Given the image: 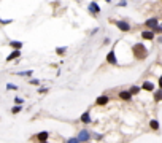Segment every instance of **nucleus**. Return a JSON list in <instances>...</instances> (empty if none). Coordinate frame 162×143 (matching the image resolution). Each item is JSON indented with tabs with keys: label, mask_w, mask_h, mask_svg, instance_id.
Here are the masks:
<instances>
[{
	"label": "nucleus",
	"mask_w": 162,
	"mask_h": 143,
	"mask_svg": "<svg viewBox=\"0 0 162 143\" xmlns=\"http://www.w3.org/2000/svg\"><path fill=\"white\" fill-rule=\"evenodd\" d=\"M132 51H133V57H135L137 61H143L148 57V49L146 46L143 45V43H135L132 48Z\"/></svg>",
	"instance_id": "1"
},
{
	"label": "nucleus",
	"mask_w": 162,
	"mask_h": 143,
	"mask_svg": "<svg viewBox=\"0 0 162 143\" xmlns=\"http://www.w3.org/2000/svg\"><path fill=\"white\" fill-rule=\"evenodd\" d=\"M111 23H113L118 29H119V30H121V32H130V24L127 23V21H122V19H118V21H111Z\"/></svg>",
	"instance_id": "2"
},
{
	"label": "nucleus",
	"mask_w": 162,
	"mask_h": 143,
	"mask_svg": "<svg viewBox=\"0 0 162 143\" xmlns=\"http://www.w3.org/2000/svg\"><path fill=\"white\" fill-rule=\"evenodd\" d=\"M142 38L143 40H148V41H153L154 38H156V32L151 30V29H146V30H142Z\"/></svg>",
	"instance_id": "3"
},
{
	"label": "nucleus",
	"mask_w": 162,
	"mask_h": 143,
	"mask_svg": "<svg viewBox=\"0 0 162 143\" xmlns=\"http://www.w3.org/2000/svg\"><path fill=\"white\" fill-rule=\"evenodd\" d=\"M76 137H78V140H80L81 143H86V141H89V138H91V134H89L88 129H81Z\"/></svg>",
	"instance_id": "4"
},
{
	"label": "nucleus",
	"mask_w": 162,
	"mask_h": 143,
	"mask_svg": "<svg viewBox=\"0 0 162 143\" xmlns=\"http://www.w3.org/2000/svg\"><path fill=\"white\" fill-rule=\"evenodd\" d=\"M88 10H89V13L92 14V16H98V13H100V6H98L97 2H89Z\"/></svg>",
	"instance_id": "5"
},
{
	"label": "nucleus",
	"mask_w": 162,
	"mask_h": 143,
	"mask_svg": "<svg viewBox=\"0 0 162 143\" xmlns=\"http://www.w3.org/2000/svg\"><path fill=\"white\" fill-rule=\"evenodd\" d=\"M107 62L110 65H118V57H116V53L115 49H110L108 54H107Z\"/></svg>",
	"instance_id": "6"
},
{
	"label": "nucleus",
	"mask_w": 162,
	"mask_h": 143,
	"mask_svg": "<svg viewBox=\"0 0 162 143\" xmlns=\"http://www.w3.org/2000/svg\"><path fill=\"white\" fill-rule=\"evenodd\" d=\"M145 26H146V29H151V30H154V29L159 26V19H157V18H150V19L145 21Z\"/></svg>",
	"instance_id": "7"
},
{
	"label": "nucleus",
	"mask_w": 162,
	"mask_h": 143,
	"mask_svg": "<svg viewBox=\"0 0 162 143\" xmlns=\"http://www.w3.org/2000/svg\"><path fill=\"white\" fill-rule=\"evenodd\" d=\"M80 121H81L83 124H91V123H92V118H91V111H89V110H88V111H84L81 116H80Z\"/></svg>",
	"instance_id": "8"
},
{
	"label": "nucleus",
	"mask_w": 162,
	"mask_h": 143,
	"mask_svg": "<svg viewBox=\"0 0 162 143\" xmlns=\"http://www.w3.org/2000/svg\"><path fill=\"white\" fill-rule=\"evenodd\" d=\"M21 57V49H13V51L6 56V62H11L13 59H19Z\"/></svg>",
	"instance_id": "9"
},
{
	"label": "nucleus",
	"mask_w": 162,
	"mask_h": 143,
	"mask_svg": "<svg viewBox=\"0 0 162 143\" xmlns=\"http://www.w3.org/2000/svg\"><path fill=\"white\" fill-rule=\"evenodd\" d=\"M142 89H143V91H148V92H153L154 89H156V84H154L153 81H143Z\"/></svg>",
	"instance_id": "10"
},
{
	"label": "nucleus",
	"mask_w": 162,
	"mask_h": 143,
	"mask_svg": "<svg viewBox=\"0 0 162 143\" xmlns=\"http://www.w3.org/2000/svg\"><path fill=\"white\" fill-rule=\"evenodd\" d=\"M132 97H133V96L130 94V91H121V92H119V99L126 100V102H130Z\"/></svg>",
	"instance_id": "11"
},
{
	"label": "nucleus",
	"mask_w": 162,
	"mask_h": 143,
	"mask_svg": "<svg viewBox=\"0 0 162 143\" xmlns=\"http://www.w3.org/2000/svg\"><path fill=\"white\" fill-rule=\"evenodd\" d=\"M108 102H110V97H108V96H105V94L98 96L97 100H95V103H97V105H107Z\"/></svg>",
	"instance_id": "12"
},
{
	"label": "nucleus",
	"mask_w": 162,
	"mask_h": 143,
	"mask_svg": "<svg viewBox=\"0 0 162 143\" xmlns=\"http://www.w3.org/2000/svg\"><path fill=\"white\" fill-rule=\"evenodd\" d=\"M153 99H154V102H162V89H154L153 91Z\"/></svg>",
	"instance_id": "13"
},
{
	"label": "nucleus",
	"mask_w": 162,
	"mask_h": 143,
	"mask_svg": "<svg viewBox=\"0 0 162 143\" xmlns=\"http://www.w3.org/2000/svg\"><path fill=\"white\" fill-rule=\"evenodd\" d=\"M48 137H49V134H48L46 131H41V132H38L37 135H35V138H37L38 141H46Z\"/></svg>",
	"instance_id": "14"
},
{
	"label": "nucleus",
	"mask_w": 162,
	"mask_h": 143,
	"mask_svg": "<svg viewBox=\"0 0 162 143\" xmlns=\"http://www.w3.org/2000/svg\"><path fill=\"white\" fill-rule=\"evenodd\" d=\"M22 46H24L22 41H18V40H11V41H10V48H11V49H21Z\"/></svg>",
	"instance_id": "15"
},
{
	"label": "nucleus",
	"mask_w": 162,
	"mask_h": 143,
	"mask_svg": "<svg viewBox=\"0 0 162 143\" xmlns=\"http://www.w3.org/2000/svg\"><path fill=\"white\" fill-rule=\"evenodd\" d=\"M150 127L153 129V131H159V129H160L159 121H157V119H151V121H150Z\"/></svg>",
	"instance_id": "16"
},
{
	"label": "nucleus",
	"mask_w": 162,
	"mask_h": 143,
	"mask_svg": "<svg viewBox=\"0 0 162 143\" xmlns=\"http://www.w3.org/2000/svg\"><path fill=\"white\" fill-rule=\"evenodd\" d=\"M56 54H57V56H65L67 54V48L65 46H57V48H56Z\"/></svg>",
	"instance_id": "17"
},
{
	"label": "nucleus",
	"mask_w": 162,
	"mask_h": 143,
	"mask_svg": "<svg viewBox=\"0 0 162 143\" xmlns=\"http://www.w3.org/2000/svg\"><path fill=\"white\" fill-rule=\"evenodd\" d=\"M32 73H33L32 70H24V72H18V73H15V75H18V76H27V78H30V76H32Z\"/></svg>",
	"instance_id": "18"
},
{
	"label": "nucleus",
	"mask_w": 162,
	"mask_h": 143,
	"mask_svg": "<svg viewBox=\"0 0 162 143\" xmlns=\"http://www.w3.org/2000/svg\"><path fill=\"white\" fill-rule=\"evenodd\" d=\"M129 91H130L132 96H137V94H140V91H142V86H132Z\"/></svg>",
	"instance_id": "19"
},
{
	"label": "nucleus",
	"mask_w": 162,
	"mask_h": 143,
	"mask_svg": "<svg viewBox=\"0 0 162 143\" xmlns=\"http://www.w3.org/2000/svg\"><path fill=\"white\" fill-rule=\"evenodd\" d=\"M21 110H22V105H15V106L11 108V113H13V114H18Z\"/></svg>",
	"instance_id": "20"
},
{
	"label": "nucleus",
	"mask_w": 162,
	"mask_h": 143,
	"mask_svg": "<svg viewBox=\"0 0 162 143\" xmlns=\"http://www.w3.org/2000/svg\"><path fill=\"white\" fill-rule=\"evenodd\" d=\"M11 23H13V19H2L0 18V26H8Z\"/></svg>",
	"instance_id": "21"
},
{
	"label": "nucleus",
	"mask_w": 162,
	"mask_h": 143,
	"mask_svg": "<svg viewBox=\"0 0 162 143\" xmlns=\"http://www.w3.org/2000/svg\"><path fill=\"white\" fill-rule=\"evenodd\" d=\"M16 89H18L16 84H13V83H8V84H6V91H16Z\"/></svg>",
	"instance_id": "22"
},
{
	"label": "nucleus",
	"mask_w": 162,
	"mask_h": 143,
	"mask_svg": "<svg viewBox=\"0 0 162 143\" xmlns=\"http://www.w3.org/2000/svg\"><path fill=\"white\" fill-rule=\"evenodd\" d=\"M22 103H24L22 97H15V105H22Z\"/></svg>",
	"instance_id": "23"
},
{
	"label": "nucleus",
	"mask_w": 162,
	"mask_h": 143,
	"mask_svg": "<svg viewBox=\"0 0 162 143\" xmlns=\"http://www.w3.org/2000/svg\"><path fill=\"white\" fill-rule=\"evenodd\" d=\"M65 143H81V141L78 140V137H72V138H68Z\"/></svg>",
	"instance_id": "24"
},
{
	"label": "nucleus",
	"mask_w": 162,
	"mask_h": 143,
	"mask_svg": "<svg viewBox=\"0 0 162 143\" xmlns=\"http://www.w3.org/2000/svg\"><path fill=\"white\" fill-rule=\"evenodd\" d=\"M48 91H49V88H40V89H38V92H40V94H46Z\"/></svg>",
	"instance_id": "25"
},
{
	"label": "nucleus",
	"mask_w": 162,
	"mask_h": 143,
	"mask_svg": "<svg viewBox=\"0 0 162 143\" xmlns=\"http://www.w3.org/2000/svg\"><path fill=\"white\" fill-rule=\"evenodd\" d=\"M29 83H30V84H37V86H40V80H35V78H32Z\"/></svg>",
	"instance_id": "26"
},
{
	"label": "nucleus",
	"mask_w": 162,
	"mask_h": 143,
	"mask_svg": "<svg viewBox=\"0 0 162 143\" xmlns=\"http://www.w3.org/2000/svg\"><path fill=\"white\" fill-rule=\"evenodd\" d=\"M118 6H127V0H121V2L118 3Z\"/></svg>",
	"instance_id": "27"
},
{
	"label": "nucleus",
	"mask_w": 162,
	"mask_h": 143,
	"mask_svg": "<svg viewBox=\"0 0 162 143\" xmlns=\"http://www.w3.org/2000/svg\"><path fill=\"white\" fill-rule=\"evenodd\" d=\"M157 86H159V88L162 89V75L159 76V81H157Z\"/></svg>",
	"instance_id": "28"
},
{
	"label": "nucleus",
	"mask_w": 162,
	"mask_h": 143,
	"mask_svg": "<svg viewBox=\"0 0 162 143\" xmlns=\"http://www.w3.org/2000/svg\"><path fill=\"white\" fill-rule=\"evenodd\" d=\"M98 32V27H95V29H92V30H91V35H94V33H97Z\"/></svg>",
	"instance_id": "29"
},
{
	"label": "nucleus",
	"mask_w": 162,
	"mask_h": 143,
	"mask_svg": "<svg viewBox=\"0 0 162 143\" xmlns=\"http://www.w3.org/2000/svg\"><path fill=\"white\" fill-rule=\"evenodd\" d=\"M157 43H160V45H162V35H160V37H157Z\"/></svg>",
	"instance_id": "30"
},
{
	"label": "nucleus",
	"mask_w": 162,
	"mask_h": 143,
	"mask_svg": "<svg viewBox=\"0 0 162 143\" xmlns=\"http://www.w3.org/2000/svg\"><path fill=\"white\" fill-rule=\"evenodd\" d=\"M105 2H107V3H111V2H113V0H105Z\"/></svg>",
	"instance_id": "31"
},
{
	"label": "nucleus",
	"mask_w": 162,
	"mask_h": 143,
	"mask_svg": "<svg viewBox=\"0 0 162 143\" xmlns=\"http://www.w3.org/2000/svg\"><path fill=\"white\" fill-rule=\"evenodd\" d=\"M38 143H48V140H46V141H38Z\"/></svg>",
	"instance_id": "32"
},
{
	"label": "nucleus",
	"mask_w": 162,
	"mask_h": 143,
	"mask_svg": "<svg viewBox=\"0 0 162 143\" xmlns=\"http://www.w3.org/2000/svg\"><path fill=\"white\" fill-rule=\"evenodd\" d=\"M159 27H160V30H162V23H160V24H159Z\"/></svg>",
	"instance_id": "33"
}]
</instances>
